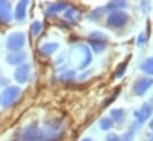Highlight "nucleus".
<instances>
[{"mask_svg":"<svg viewBox=\"0 0 153 141\" xmlns=\"http://www.w3.org/2000/svg\"><path fill=\"white\" fill-rule=\"evenodd\" d=\"M88 42L95 52H101L107 47L108 37L101 31H94L88 37Z\"/></svg>","mask_w":153,"mask_h":141,"instance_id":"nucleus-1","label":"nucleus"},{"mask_svg":"<svg viewBox=\"0 0 153 141\" xmlns=\"http://www.w3.org/2000/svg\"><path fill=\"white\" fill-rule=\"evenodd\" d=\"M128 20H129V16L127 14V12H125L123 10H117V11L109 13L107 18V25L111 27L120 29L125 26Z\"/></svg>","mask_w":153,"mask_h":141,"instance_id":"nucleus-2","label":"nucleus"},{"mask_svg":"<svg viewBox=\"0 0 153 141\" xmlns=\"http://www.w3.org/2000/svg\"><path fill=\"white\" fill-rule=\"evenodd\" d=\"M19 95H20V88L19 87H8L1 94L0 102L4 107H8L17 101Z\"/></svg>","mask_w":153,"mask_h":141,"instance_id":"nucleus-3","label":"nucleus"},{"mask_svg":"<svg viewBox=\"0 0 153 141\" xmlns=\"http://www.w3.org/2000/svg\"><path fill=\"white\" fill-rule=\"evenodd\" d=\"M26 37L23 32H14L11 33L7 38V47L11 51H19L25 44Z\"/></svg>","mask_w":153,"mask_h":141,"instance_id":"nucleus-4","label":"nucleus"},{"mask_svg":"<svg viewBox=\"0 0 153 141\" xmlns=\"http://www.w3.org/2000/svg\"><path fill=\"white\" fill-rule=\"evenodd\" d=\"M152 113H153V105L149 103V102L144 103L143 106L140 107V109H138L134 113V117L137 119V123L138 125L145 123L152 116Z\"/></svg>","mask_w":153,"mask_h":141,"instance_id":"nucleus-5","label":"nucleus"},{"mask_svg":"<svg viewBox=\"0 0 153 141\" xmlns=\"http://www.w3.org/2000/svg\"><path fill=\"white\" fill-rule=\"evenodd\" d=\"M153 85V78L151 77H141L139 78L133 87V91L137 96H143L145 93Z\"/></svg>","mask_w":153,"mask_h":141,"instance_id":"nucleus-6","label":"nucleus"},{"mask_svg":"<svg viewBox=\"0 0 153 141\" xmlns=\"http://www.w3.org/2000/svg\"><path fill=\"white\" fill-rule=\"evenodd\" d=\"M77 49L82 52V62L78 64V68H79V69H84V68H87V67L90 64V62H91V58H93L91 52H90L89 47L85 46L84 44L77 45Z\"/></svg>","mask_w":153,"mask_h":141,"instance_id":"nucleus-7","label":"nucleus"},{"mask_svg":"<svg viewBox=\"0 0 153 141\" xmlns=\"http://www.w3.org/2000/svg\"><path fill=\"white\" fill-rule=\"evenodd\" d=\"M29 72H30V65H27V64L19 65L14 72L16 81L19 83H25L29 78Z\"/></svg>","mask_w":153,"mask_h":141,"instance_id":"nucleus-8","label":"nucleus"},{"mask_svg":"<svg viewBox=\"0 0 153 141\" xmlns=\"http://www.w3.org/2000/svg\"><path fill=\"white\" fill-rule=\"evenodd\" d=\"M11 4L7 1H0V22L8 23L11 22Z\"/></svg>","mask_w":153,"mask_h":141,"instance_id":"nucleus-9","label":"nucleus"},{"mask_svg":"<svg viewBox=\"0 0 153 141\" xmlns=\"http://www.w3.org/2000/svg\"><path fill=\"white\" fill-rule=\"evenodd\" d=\"M128 5L126 1H111L109 4H107L103 10L105 12H114V11H117V10H123L126 8Z\"/></svg>","mask_w":153,"mask_h":141,"instance_id":"nucleus-10","label":"nucleus"},{"mask_svg":"<svg viewBox=\"0 0 153 141\" xmlns=\"http://www.w3.org/2000/svg\"><path fill=\"white\" fill-rule=\"evenodd\" d=\"M25 58H26V53H25L24 51H18V52H16V53L10 55V56L7 57V62H8L10 64L16 65V64L22 63Z\"/></svg>","mask_w":153,"mask_h":141,"instance_id":"nucleus-11","label":"nucleus"},{"mask_svg":"<svg viewBox=\"0 0 153 141\" xmlns=\"http://www.w3.org/2000/svg\"><path fill=\"white\" fill-rule=\"evenodd\" d=\"M64 17H65L67 20H69V22H71V23H77V22L79 20L81 13H79V11H78L77 8L70 7V8H68V10L65 11Z\"/></svg>","mask_w":153,"mask_h":141,"instance_id":"nucleus-12","label":"nucleus"},{"mask_svg":"<svg viewBox=\"0 0 153 141\" xmlns=\"http://www.w3.org/2000/svg\"><path fill=\"white\" fill-rule=\"evenodd\" d=\"M27 5H29V1H20L17 5V8H16V18L18 20H23L26 17V7H27Z\"/></svg>","mask_w":153,"mask_h":141,"instance_id":"nucleus-13","label":"nucleus"},{"mask_svg":"<svg viewBox=\"0 0 153 141\" xmlns=\"http://www.w3.org/2000/svg\"><path fill=\"white\" fill-rule=\"evenodd\" d=\"M112 120L114 123H121L125 120V110L121 108H114L111 110Z\"/></svg>","mask_w":153,"mask_h":141,"instance_id":"nucleus-14","label":"nucleus"},{"mask_svg":"<svg viewBox=\"0 0 153 141\" xmlns=\"http://www.w3.org/2000/svg\"><path fill=\"white\" fill-rule=\"evenodd\" d=\"M67 7H68V4L67 2H55V4H51L49 6V8H48L46 12H48V14L52 16V14H56V13L63 11Z\"/></svg>","mask_w":153,"mask_h":141,"instance_id":"nucleus-15","label":"nucleus"},{"mask_svg":"<svg viewBox=\"0 0 153 141\" xmlns=\"http://www.w3.org/2000/svg\"><path fill=\"white\" fill-rule=\"evenodd\" d=\"M58 47H59V45H58L57 43H46V44H44V45L40 47V51H42V53H44L45 56H50V55H52L53 52H56Z\"/></svg>","mask_w":153,"mask_h":141,"instance_id":"nucleus-16","label":"nucleus"},{"mask_svg":"<svg viewBox=\"0 0 153 141\" xmlns=\"http://www.w3.org/2000/svg\"><path fill=\"white\" fill-rule=\"evenodd\" d=\"M140 69L144 71V72H146L147 75L153 76V57H150L146 61H144V63L141 64V68Z\"/></svg>","mask_w":153,"mask_h":141,"instance_id":"nucleus-17","label":"nucleus"},{"mask_svg":"<svg viewBox=\"0 0 153 141\" xmlns=\"http://www.w3.org/2000/svg\"><path fill=\"white\" fill-rule=\"evenodd\" d=\"M113 125H114V122H113V120H112V117H102L101 120H100V128L101 129H103V131H108V129H111L112 127H113Z\"/></svg>","mask_w":153,"mask_h":141,"instance_id":"nucleus-18","label":"nucleus"},{"mask_svg":"<svg viewBox=\"0 0 153 141\" xmlns=\"http://www.w3.org/2000/svg\"><path fill=\"white\" fill-rule=\"evenodd\" d=\"M61 77H62V79H63V81L69 82V81H71V79H74V78L76 77V73H75V71L74 70H68L67 72H64Z\"/></svg>","mask_w":153,"mask_h":141,"instance_id":"nucleus-19","label":"nucleus"},{"mask_svg":"<svg viewBox=\"0 0 153 141\" xmlns=\"http://www.w3.org/2000/svg\"><path fill=\"white\" fill-rule=\"evenodd\" d=\"M127 62H128V59H127L125 63H122V64L119 67V69L115 71V76H116V78L122 77V75L125 73V71H126V67H127Z\"/></svg>","mask_w":153,"mask_h":141,"instance_id":"nucleus-20","label":"nucleus"},{"mask_svg":"<svg viewBox=\"0 0 153 141\" xmlns=\"http://www.w3.org/2000/svg\"><path fill=\"white\" fill-rule=\"evenodd\" d=\"M133 139H134V131H133V128H132L131 131H128L127 133H125V134L122 135L121 141H133Z\"/></svg>","mask_w":153,"mask_h":141,"instance_id":"nucleus-21","label":"nucleus"},{"mask_svg":"<svg viewBox=\"0 0 153 141\" xmlns=\"http://www.w3.org/2000/svg\"><path fill=\"white\" fill-rule=\"evenodd\" d=\"M40 30H42V24L39 23V22H35L32 25H31V31H32V33L35 36H37L40 32Z\"/></svg>","mask_w":153,"mask_h":141,"instance_id":"nucleus-22","label":"nucleus"},{"mask_svg":"<svg viewBox=\"0 0 153 141\" xmlns=\"http://www.w3.org/2000/svg\"><path fill=\"white\" fill-rule=\"evenodd\" d=\"M146 42H147V37H146V33L145 32H141L140 35H139V38H138V46H144L145 44H146Z\"/></svg>","mask_w":153,"mask_h":141,"instance_id":"nucleus-23","label":"nucleus"},{"mask_svg":"<svg viewBox=\"0 0 153 141\" xmlns=\"http://www.w3.org/2000/svg\"><path fill=\"white\" fill-rule=\"evenodd\" d=\"M107 141H121L120 140V138L114 134V133H109L108 135H107Z\"/></svg>","mask_w":153,"mask_h":141,"instance_id":"nucleus-24","label":"nucleus"},{"mask_svg":"<svg viewBox=\"0 0 153 141\" xmlns=\"http://www.w3.org/2000/svg\"><path fill=\"white\" fill-rule=\"evenodd\" d=\"M140 6H141V10H143L144 12H147V11L150 10V7H151V5H150L149 1H143V2L140 4Z\"/></svg>","mask_w":153,"mask_h":141,"instance_id":"nucleus-25","label":"nucleus"},{"mask_svg":"<svg viewBox=\"0 0 153 141\" xmlns=\"http://www.w3.org/2000/svg\"><path fill=\"white\" fill-rule=\"evenodd\" d=\"M147 141H153V133L149 137V138H147Z\"/></svg>","mask_w":153,"mask_h":141,"instance_id":"nucleus-26","label":"nucleus"},{"mask_svg":"<svg viewBox=\"0 0 153 141\" xmlns=\"http://www.w3.org/2000/svg\"><path fill=\"white\" fill-rule=\"evenodd\" d=\"M150 128H151V129L153 131V119H152V121L150 122Z\"/></svg>","mask_w":153,"mask_h":141,"instance_id":"nucleus-27","label":"nucleus"},{"mask_svg":"<svg viewBox=\"0 0 153 141\" xmlns=\"http://www.w3.org/2000/svg\"><path fill=\"white\" fill-rule=\"evenodd\" d=\"M81 141H93L91 139H89V138H84V139H82Z\"/></svg>","mask_w":153,"mask_h":141,"instance_id":"nucleus-28","label":"nucleus"}]
</instances>
